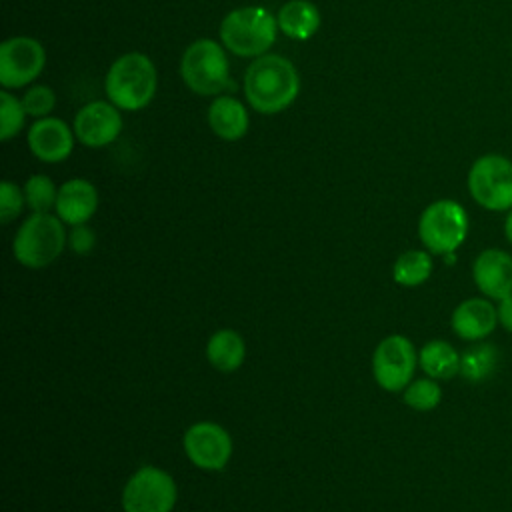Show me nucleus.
Here are the masks:
<instances>
[{"mask_svg": "<svg viewBox=\"0 0 512 512\" xmlns=\"http://www.w3.org/2000/svg\"><path fill=\"white\" fill-rule=\"evenodd\" d=\"M418 364L434 380H450L460 374V354L446 340H430L418 352Z\"/></svg>", "mask_w": 512, "mask_h": 512, "instance_id": "20", "label": "nucleus"}, {"mask_svg": "<svg viewBox=\"0 0 512 512\" xmlns=\"http://www.w3.org/2000/svg\"><path fill=\"white\" fill-rule=\"evenodd\" d=\"M498 348L490 342H472L462 354H460V376L468 382H484L492 378V374L498 368Z\"/></svg>", "mask_w": 512, "mask_h": 512, "instance_id": "21", "label": "nucleus"}, {"mask_svg": "<svg viewBox=\"0 0 512 512\" xmlns=\"http://www.w3.org/2000/svg\"><path fill=\"white\" fill-rule=\"evenodd\" d=\"M432 256L426 250H408L400 254L392 266L394 282L406 288L424 284L432 274Z\"/></svg>", "mask_w": 512, "mask_h": 512, "instance_id": "22", "label": "nucleus"}, {"mask_svg": "<svg viewBox=\"0 0 512 512\" xmlns=\"http://www.w3.org/2000/svg\"><path fill=\"white\" fill-rule=\"evenodd\" d=\"M98 208L96 186L84 178H72L58 188L56 216L70 226L86 224Z\"/></svg>", "mask_w": 512, "mask_h": 512, "instance_id": "16", "label": "nucleus"}, {"mask_svg": "<svg viewBox=\"0 0 512 512\" xmlns=\"http://www.w3.org/2000/svg\"><path fill=\"white\" fill-rule=\"evenodd\" d=\"M278 32V20L262 6L234 8L220 22V40L226 50L242 58H258L268 52Z\"/></svg>", "mask_w": 512, "mask_h": 512, "instance_id": "3", "label": "nucleus"}, {"mask_svg": "<svg viewBox=\"0 0 512 512\" xmlns=\"http://www.w3.org/2000/svg\"><path fill=\"white\" fill-rule=\"evenodd\" d=\"M404 402L418 412H428L434 410L440 400H442V390L434 378H418L412 380L404 390H402Z\"/></svg>", "mask_w": 512, "mask_h": 512, "instance_id": "24", "label": "nucleus"}, {"mask_svg": "<svg viewBox=\"0 0 512 512\" xmlns=\"http://www.w3.org/2000/svg\"><path fill=\"white\" fill-rule=\"evenodd\" d=\"M418 354L414 344L402 334H390L378 342L372 356V372L386 392L404 390L414 376Z\"/></svg>", "mask_w": 512, "mask_h": 512, "instance_id": "9", "label": "nucleus"}, {"mask_svg": "<svg viewBox=\"0 0 512 512\" xmlns=\"http://www.w3.org/2000/svg\"><path fill=\"white\" fill-rule=\"evenodd\" d=\"M278 28L292 40H308L320 28V10L306 0H288L276 14Z\"/></svg>", "mask_w": 512, "mask_h": 512, "instance_id": "18", "label": "nucleus"}, {"mask_svg": "<svg viewBox=\"0 0 512 512\" xmlns=\"http://www.w3.org/2000/svg\"><path fill=\"white\" fill-rule=\"evenodd\" d=\"M496 312H498V324L512 332V294L504 296L502 300H498V306H496Z\"/></svg>", "mask_w": 512, "mask_h": 512, "instance_id": "29", "label": "nucleus"}, {"mask_svg": "<svg viewBox=\"0 0 512 512\" xmlns=\"http://www.w3.org/2000/svg\"><path fill=\"white\" fill-rule=\"evenodd\" d=\"M24 204H26L24 190H20L14 182L4 180L0 184V220L8 224L22 212Z\"/></svg>", "mask_w": 512, "mask_h": 512, "instance_id": "27", "label": "nucleus"}, {"mask_svg": "<svg viewBox=\"0 0 512 512\" xmlns=\"http://www.w3.org/2000/svg\"><path fill=\"white\" fill-rule=\"evenodd\" d=\"M476 288L490 300H502L512 294V254L502 248L482 250L472 264Z\"/></svg>", "mask_w": 512, "mask_h": 512, "instance_id": "14", "label": "nucleus"}, {"mask_svg": "<svg viewBox=\"0 0 512 512\" xmlns=\"http://www.w3.org/2000/svg\"><path fill=\"white\" fill-rule=\"evenodd\" d=\"M158 88L154 62L142 52L122 54L106 72L104 90L108 100L120 110H140L148 106Z\"/></svg>", "mask_w": 512, "mask_h": 512, "instance_id": "2", "label": "nucleus"}, {"mask_svg": "<svg viewBox=\"0 0 512 512\" xmlns=\"http://www.w3.org/2000/svg\"><path fill=\"white\" fill-rule=\"evenodd\" d=\"M46 64L44 46L30 36H12L0 46V84L22 88L36 80Z\"/></svg>", "mask_w": 512, "mask_h": 512, "instance_id": "10", "label": "nucleus"}, {"mask_svg": "<svg viewBox=\"0 0 512 512\" xmlns=\"http://www.w3.org/2000/svg\"><path fill=\"white\" fill-rule=\"evenodd\" d=\"M94 242H96V236L90 226H86V224L72 226V230L68 234V246L72 252L88 254L94 248Z\"/></svg>", "mask_w": 512, "mask_h": 512, "instance_id": "28", "label": "nucleus"}, {"mask_svg": "<svg viewBox=\"0 0 512 512\" xmlns=\"http://www.w3.org/2000/svg\"><path fill=\"white\" fill-rule=\"evenodd\" d=\"M68 242L64 222L50 212L28 216L12 242L16 260L32 270L46 268L52 264L64 250Z\"/></svg>", "mask_w": 512, "mask_h": 512, "instance_id": "4", "label": "nucleus"}, {"mask_svg": "<svg viewBox=\"0 0 512 512\" xmlns=\"http://www.w3.org/2000/svg\"><path fill=\"white\" fill-rule=\"evenodd\" d=\"M20 100L24 104L26 114L34 116V118H46L56 106V94L46 84H36L32 88H28Z\"/></svg>", "mask_w": 512, "mask_h": 512, "instance_id": "26", "label": "nucleus"}, {"mask_svg": "<svg viewBox=\"0 0 512 512\" xmlns=\"http://www.w3.org/2000/svg\"><path fill=\"white\" fill-rule=\"evenodd\" d=\"M184 452L202 470H222L232 456V438L216 422H196L184 432Z\"/></svg>", "mask_w": 512, "mask_h": 512, "instance_id": "11", "label": "nucleus"}, {"mask_svg": "<svg viewBox=\"0 0 512 512\" xmlns=\"http://www.w3.org/2000/svg\"><path fill=\"white\" fill-rule=\"evenodd\" d=\"M74 138H76L74 128H70L64 120L46 116V118H38L30 126L28 148L38 160L46 164H58L72 154Z\"/></svg>", "mask_w": 512, "mask_h": 512, "instance_id": "13", "label": "nucleus"}, {"mask_svg": "<svg viewBox=\"0 0 512 512\" xmlns=\"http://www.w3.org/2000/svg\"><path fill=\"white\" fill-rule=\"evenodd\" d=\"M468 214L462 204L440 198L428 204L418 218V238L430 254L456 252L468 236Z\"/></svg>", "mask_w": 512, "mask_h": 512, "instance_id": "6", "label": "nucleus"}, {"mask_svg": "<svg viewBox=\"0 0 512 512\" xmlns=\"http://www.w3.org/2000/svg\"><path fill=\"white\" fill-rule=\"evenodd\" d=\"M496 324L498 312L490 298H468L460 302L450 316L454 334L468 342L484 340L494 332Z\"/></svg>", "mask_w": 512, "mask_h": 512, "instance_id": "15", "label": "nucleus"}, {"mask_svg": "<svg viewBox=\"0 0 512 512\" xmlns=\"http://www.w3.org/2000/svg\"><path fill=\"white\" fill-rule=\"evenodd\" d=\"M74 134L88 148H104L122 132V114L110 100H94L82 106L74 116Z\"/></svg>", "mask_w": 512, "mask_h": 512, "instance_id": "12", "label": "nucleus"}, {"mask_svg": "<svg viewBox=\"0 0 512 512\" xmlns=\"http://www.w3.org/2000/svg\"><path fill=\"white\" fill-rule=\"evenodd\" d=\"M246 356L244 338L230 328L214 332L206 344V358L218 372H234Z\"/></svg>", "mask_w": 512, "mask_h": 512, "instance_id": "19", "label": "nucleus"}, {"mask_svg": "<svg viewBox=\"0 0 512 512\" xmlns=\"http://www.w3.org/2000/svg\"><path fill=\"white\" fill-rule=\"evenodd\" d=\"M178 490L174 478L156 466L138 468L122 490L124 512H172Z\"/></svg>", "mask_w": 512, "mask_h": 512, "instance_id": "8", "label": "nucleus"}, {"mask_svg": "<svg viewBox=\"0 0 512 512\" xmlns=\"http://www.w3.org/2000/svg\"><path fill=\"white\" fill-rule=\"evenodd\" d=\"M472 200L490 212L512 208V160L498 152L478 156L466 176Z\"/></svg>", "mask_w": 512, "mask_h": 512, "instance_id": "7", "label": "nucleus"}, {"mask_svg": "<svg viewBox=\"0 0 512 512\" xmlns=\"http://www.w3.org/2000/svg\"><path fill=\"white\" fill-rule=\"evenodd\" d=\"M300 92V76L294 64L280 54H262L246 68L244 96L260 114H278Z\"/></svg>", "mask_w": 512, "mask_h": 512, "instance_id": "1", "label": "nucleus"}, {"mask_svg": "<svg viewBox=\"0 0 512 512\" xmlns=\"http://www.w3.org/2000/svg\"><path fill=\"white\" fill-rule=\"evenodd\" d=\"M504 236L512 244V208L506 212V218H504Z\"/></svg>", "mask_w": 512, "mask_h": 512, "instance_id": "30", "label": "nucleus"}, {"mask_svg": "<svg viewBox=\"0 0 512 512\" xmlns=\"http://www.w3.org/2000/svg\"><path fill=\"white\" fill-rule=\"evenodd\" d=\"M180 74L184 84L200 96H218L230 86V64L222 44L200 38L182 54Z\"/></svg>", "mask_w": 512, "mask_h": 512, "instance_id": "5", "label": "nucleus"}, {"mask_svg": "<svg viewBox=\"0 0 512 512\" xmlns=\"http://www.w3.org/2000/svg\"><path fill=\"white\" fill-rule=\"evenodd\" d=\"M22 190H24L26 206L32 210V214H44V212H50V208H56L58 188L46 174L30 176Z\"/></svg>", "mask_w": 512, "mask_h": 512, "instance_id": "23", "label": "nucleus"}, {"mask_svg": "<svg viewBox=\"0 0 512 512\" xmlns=\"http://www.w3.org/2000/svg\"><path fill=\"white\" fill-rule=\"evenodd\" d=\"M208 126L218 138L234 142L248 132L250 118L240 100L224 94L212 100L208 108Z\"/></svg>", "mask_w": 512, "mask_h": 512, "instance_id": "17", "label": "nucleus"}, {"mask_svg": "<svg viewBox=\"0 0 512 512\" xmlns=\"http://www.w3.org/2000/svg\"><path fill=\"white\" fill-rule=\"evenodd\" d=\"M26 110L20 98L12 96L10 92H0V138L10 140L14 138L26 122Z\"/></svg>", "mask_w": 512, "mask_h": 512, "instance_id": "25", "label": "nucleus"}]
</instances>
